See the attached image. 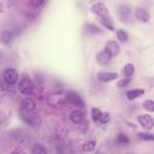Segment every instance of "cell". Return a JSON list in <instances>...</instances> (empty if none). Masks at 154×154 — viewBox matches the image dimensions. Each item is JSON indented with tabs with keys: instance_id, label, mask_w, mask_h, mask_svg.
I'll use <instances>...</instances> for the list:
<instances>
[{
	"instance_id": "5b68a950",
	"label": "cell",
	"mask_w": 154,
	"mask_h": 154,
	"mask_svg": "<svg viewBox=\"0 0 154 154\" xmlns=\"http://www.w3.org/2000/svg\"><path fill=\"white\" fill-rule=\"evenodd\" d=\"M137 120H138V123H140L143 128H146V129H148V130H150V129L153 128V125H154L153 118H152V116H149V114L138 116V117H137Z\"/></svg>"
},
{
	"instance_id": "ba28073f",
	"label": "cell",
	"mask_w": 154,
	"mask_h": 154,
	"mask_svg": "<svg viewBox=\"0 0 154 154\" xmlns=\"http://www.w3.org/2000/svg\"><path fill=\"white\" fill-rule=\"evenodd\" d=\"M105 48H106L105 51H106L107 53H109L111 55H117V54L119 53V51H120V47H119L118 42H116V41H109V42H107V45H106Z\"/></svg>"
},
{
	"instance_id": "44dd1931",
	"label": "cell",
	"mask_w": 154,
	"mask_h": 154,
	"mask_svg": "<svg viewBox=\"0 0 154 154\" xmlns=\"http://www.w3.org/2000/svg\"><path fill=\"white\" fill-rule=\"evenodd\" d=\"M118 142L120 144H125V143H129V138L124 135V134H119L118 135Z\"/></svg>"
},
{
	"instance_id": "603a6c76",
	"label": "cell",
	"mask_w": 154,
	"mask_h": 154,
	"mask_svg": "<svg viewBox=\"0 0 154 154\" xmlns=\"http://www.w3.org/2000/svg\"><path fill=\"white\" fill-rule=\"evenodd\" d=\"M32 4H34L35 6H40V5H43L45 1H38V2H37V1H32Z\"/></svg>"
},
{
	"instance_id": "6da1fadb",
	"label": "cell",
	"mask_w": 154,
	"mask_h": 154,
	"mask_svg": "<svg viewBox=\"0 0 154 154\" xmlns=\"http://www.w3.org/2000/svg\"><path fill=\"white\" fill-rule=\"evenodd\" d=\"M22 119L30 126H38L41 124V117L35 113H30V112L22 113Z\"/></svg>"
},
{
	"instance_id": "9c48e42d",
	"label": "cell",
	"mask_w": 154,
	"mask_h": 154,
	"mask_svg": "<svg viewBox=\"0 0 154 154\" xmlns=\"http://www.w3.org/2000/svg\"><path fill=\"white\" fill-rule=\"evenodd\" d=\"M66 97H67V100L71 102V103H73V105H76V106H78V107H84V102H83V100L79 97V95H77L76 93H69L67 95H66Z\"/></svg>"
},
{
	"instance_id": "d6986e66",
	"label": "cell",
	"mask_w": 154,
	"mask_h": 154,
	"mask_svg": "<svg viewBox=\"0 0 154 154\" xmlns=\"http://www.w3.org/2000/svg\"><path fill=\"white\" fill-rule=\"evenodd\" d=\"M138 137L142 138V140H147V141H153L154 140V136L150 132H140L138 134Z\"/></svg>"
},
{
	"instance_id": "e0dca14e",
	"label": "cell",
	"mask_w": 154,
	"mask_h": 154,
	"mask_svg": "<svg viewBox=\"0 0 154 154\" xmlns=\"http://www.w3.org/2000/svg\"><path fill=\"white\" fill-rule=\"evenodd\" d=\"M101 116H102V112L99 108H91V118L94 122H100Z\"/></svg>"
},
{
	"instance_id": "4fadbf2b",
	"label": "cell",
	"mask_w": 154,
	"mask_h": 154,
	"mask_svg": "<svg viewBox=\"0 0 154 154\" xmlns=\"http://www.w3.org/2000/svg\"><path fill=\"white\" fill-rule=\"evenodd\" d=\"M136 17L141 22H148L149 20V13L144 8H142V7L136 8Z\"/></svg>"
},
{
	"instance_id": "8fae6325",
	"label": "cell",
	"mask_w": 154,
	"mask_h": 154,
	"mask_svg": "<svg viewBox=\"0 0 154 154\" xmlns=\"http://www.w3.org/2000/svg\"><path fill=\"white\" fill-rule=\"evenodd\" d=\"M111 59H112V55H111L109 53H107L106 51H102V52H100V53L97 54V61H99L101 65L108 64V63L111 61Z\"/></svg>"
},
{
	"instance_id": "2e32d148",
	"label": "cell",
	"mask_w": 154,
	"mask_h": 154,
	"mask_svg": "<svg viewBox=\"0 0 154 154\" xmlns=\"http://www.w3.org/2000/svg\"><path fill=\"white\" fill-rule=\"evenodd\" d=\"M31 154H47V149L41 144H35L31 149Z\"/></svg>"
},
{
	"instance_id": "ac0fdd59",
	"label": "cell",
	"mask_w": 154,
	"mask_h": 154,
	"mask_svg": "<svg viewBox=\"0 0 154 154\" xmlns=\"http://www.w3.org/2000/svg\"><path fill=\"white\" fill-rule=\"evenodd\" d=\"M117 37H118L119 41H122V42L128 41V34H126L124 30H117Z\"/></svg>"
},
{
	"instance_id": "5bb4252c",
	"label": "cell",
	"mask_w": 154,
	"mask_h": 154,
	"mask_svg": "<svg viewBox=\"0 0 154 154\" xmlns=\"http://www.w3.org/2000/svg\"><path fill=\"white\" fill-rule=\"evenodd\" d=\"M134 71H135L134 65L129 63V64H126V65L124 66V69H123V75H124L126 78H130V77L134 75Z\"/></svg>"
},
{
	"instance_id": "7402d4cb",
	"label": "cell",
	"mask_w": 154,
	"mask_h": 154,
	"mask_svg": "<svg viewBox=\"0 0 154 154\" xmlns=\"http://www.w3.org/2000/svg\"><path fill=\"white\" fill-rule=\"evenodd\" d=\"M109 122V116L107 114V113H102V116H101V119H100V123L101 124H107Z\"/></svg>"
},
{
	"instance_id": "30bf717a",
	"label": "cell",
	"mask_w": 154,
	"mask_h": 154,
	"mask_svg": "<svg viewBox=\"0 0 154 154\" xmlns=\"http://www.w3.org/2000/svg\"><path fill=\"white\" fill-rule=\"evenodd\" d=\"M83 118H84V116H83L82 111H79V109H75L70 113V120L73 124H79L83 120Z\"/></svg>"
},
{
	"instance_id": "9a60e30c",
	"label": "cell",
	"mask_w": 154,
	"mask_h": 154,
	"mask_svg": "<svg viewBox=\"0 0 154 154\" xmlns=\"http://www.w3.org/2000/svg\"><path fill=\"white\" fill-rule=\"evenodd\" d=\"M95 146H96L95 141H87L82 146V149H83V152H93L95 149Z\"/></svg>"
},
{
	"instance_id": "277c9868",
	"label": "cell",
	"mask_w": 154,
	"mask_h": 154,
	"mask_svg": "<svg viewBox=\"0 0 154 154\" xmlns=\"http://www.w3.org/2000/svg\"><path fill=\"white\" fill-rule=\"evenodd\" d=\"M18 89L24 95H30L32 91V83L29 78H22L18 84Z\"/></svg>"
},
{
	"instance_id": "7c38bea8",
	"label": "cell",
	"mask_w": 154,
	"mask_h": 154,
	"mask_svg": "<svg viewBox=\"0 0 154 154\" xmlns=\"http://www.w3.org/2000/svg\"><path fill=\"white\" fill-rule=\"evenodd\" d=\"M144 94V89H131L126 91V97L129 100H135Z\"/></svg>"
},
{
	"instance_id": "52a82bcc",
	"label": "cell",
	"mask_w": 154,
	"mask_h": 154,
	"mask_svg": "<svg viewBox=\"0 0 154 154\" xmlns=\"http://www.w3.org/2000/svg\"><path fill=\"white\" fill-rule=\"evenodd\" d=\"M118 78V73L117 72H99L97 73V79L100 82H111Z\"/></svg>"
},
{
	"instance_id": "3957f363",
	"label": "cell",
	"mask_w": 154,
	"mask_h": 154,
	"mask_svg": "<svg viewBox=\"0 0 154 154\" xmlns=\"http://www.w3.org/2000/svg\"><path fill=\"white\" fill-rule=\"evenodd\" d=\"M2 78L7 84H14L18 81V72L14 69H6L2 73Z\"/></svg>"
},
{
	"instance_id": "ffe728a7",
	"label": "cell",
	"mask_w": 154,
	"mask_h": 154,
	"mask_svg": "<svg viewBox=\"0 0 154 154\" xmlns=\"http://www.w3.org/2000/svg\"><path fill=\"white\" fill-rule=\"evenodd\" d=\"M143 107L146 109H148L149 112H153L154 111V101L153 100H146L143 103Z\"/></svg>"
},
{
	"instance_id": "8992f818",
	"label": "cell",
	"mask_w": 154,
	"mask_h": 154,
	"mask_svg": "<svg viewBox=\"0 0 154 154\" xmlns=\"http://www.w3.org/2000/svg\"><path fill=\"white\" fill-rule=\"evenodd\" d=\"M20 106H22V109L24 112H32L36 108V102L31 97H25L22 100Z\"/></svg>"
},
{
	"instance_id": "7a4b0ae2",
	"label": "cell",
	"mask_w": 154,
	"mask_h": 154,
	"mask_svg": "<svg viewBox=\"0 0 154 154\" xmlns=\"http://www.w3.org/2000/svg\"><path fill=\"white\" fill-rule=\"evenodd\" d=\"M91 10H93L94 13H96L97 16H100L101 20H102V19H111V17H109V14H108V11H107V7H106L102 2H97V4L93 5Z\"/></svg>"
}]
</instances>
